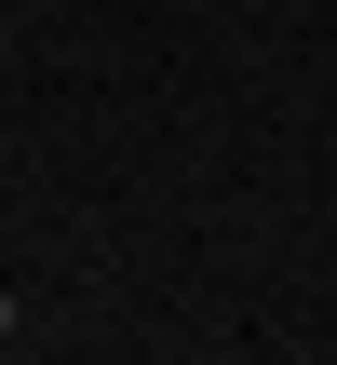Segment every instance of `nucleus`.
I'll use <instances>...</instances> for the list:
<instances>
[{
	"mask_svg": "<svg viewBox=\"0 0 337 365\" xmlns=\"http://www.w3.org/2000/svg\"><path fill=\"white\" fill-rule=\"evenodd\" d=\"M0 339H14V298H0Z\"/></svg>",
	"mask_w": 337,
	"mask_h": 365,
	"instance_id": "obj_1",
	"label": "nucleus"
}]
</instances>
